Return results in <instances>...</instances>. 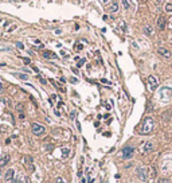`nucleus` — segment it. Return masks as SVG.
<instances>
[{"mask_svg": "<svg viewBox=\"0 0 172 183\" xmlns=\"http://www.w3.org/2000/svg\"><path fill=\"white\" fill-rule=\"evenodd\" d=\"M153 127H155V123H153V119L152 117H147L143 123V127L140 128V133L141 135H148L153 131Z\"/></svg>", "mask_w": 172, "mask_h": 183, "instance_id": "f257e3e1", "label": "nucleus"}, {"mask_svg": "<svg viewBox=\"0 0 172 183\" xmlns=\"http://www.w3.org/2000/svg\"><path fill=\"white\" fill-rule=\"evenodd\" d=\"M148 167H141V168H137V176H139L140 180H143L144 183L149 182V175H148Z\"/></svg>", "mask_w": 172, "mask_h": 183, "instance_id": "f03ea898", "label": "nucleus"}, {"mask_svg": "<svg viewBox=\"0 0 172 183\" xmlns=\"http://www.w3.org/2000/svg\"><path fill=\"white\" fill-rule=\"evenodd\" d=\"M31 131H32V133L35 135V136H42V135L46 132V128L43 127L42 124L32 123V125H31Z\"/></svg>", "mask_w": 172, "mask_h": 183, "instance_id": "7ed1b4c3", "label": "nucleus"}, {"mask_svg": "<svg viewBox=\"0 0 172 183\" xmlns=\"http://www.w3.org/2000/svg\"><path fill=\"white\" fill-rule=\"evenodd\" d=\"M134 154V148L133 147H125L122 148V157L124 159H131Z\"/></svg>", "mask_w": 172, "mask_h": 183, "instance_id": "20e7f679", "label": "nucleus"}, {"mask_svg": "<svg viewBox=\"0 0 172 183\" xmlns=\"http://www.w3.org/2000/svg\"><path fill=\"white\" fill-rule=\"evenodd\" d=\"M147 81H148V86H149L151 90H156V88L159 86V82H157V79H156L155 75H149Z\"/></svg>", "mask_w": 172, "mask_h": 183, "instance_id": "39448f33", "label": "nucleus"}, {"mask_svg": "<svg viewBox=\"0 0 172 183\" xmlns=\"http://www.w3.org/2000/svg\"><path fill=\"white\" fill-rule=\"evenodd\" d=\"M34 159L31 157V156H26L24 157V164H26V167L30 170V171H34V170H35V166H34Z\"/></svg>", "mask_w": 172, "mask_h": 183, "instance_id": "423d86ee", "label": "nucleus"}, {"mask_svg": "<svg viewBox=\"0 0 172 183\" xmlns=\"http://www.w3.org/2000/svg\"><path fill=\"white\" fill-rule=\"evenodd\" d=\"M14 176H15V171H14V168H9V170L6 171V174H4V180H6V182H9V180H12V179H14Z\"/></svg>", "mask_w": 172, "mask_h": 183, "instance_id": "0eeeda50", "label": "nucleus"}, {"mask_svg": "<svg viewBox=\"0 0 172 183\" xmlns=\"http://www.w3.org/2000/svg\"><path fill=\"white\" fill-rule=\"evenodd\" d=\"M108 11L109 12H118V2H116V0L110 2V4L108 6Z\"/></svg>", "mask_w": 172, "mask_h": 183, "instance_id": "6e6552de", "label": "nucleus"}, {"mask_svg": "<svg viewBox=\"0 0 172 183\" xmlns=\"http://www.w3.org/2000/svg\"><path fill=\"white\" fill-rule=\"evenodd\" d=\"M165 23H167L165 16H159V19H157V28L159 30H164L165 28Z\"/></svg>", "mask_w": 172, "mask_h": 183, "instance_id": "1a4fd4ad", "label": "nucleus"}, {"mask_svg": "<svg viewBox=\"0 0 172 183\" xmlns=\"http://www.w3.org/2000/svg\"><path fill=\"white\" fill-rule=\"evenodd\" d=\"M157 53L161 55V57H164V58H169V57H171V51L168 49H165V47H159L157 49Z\"/></svg>", "mask_w": 172, "mask_h": 183, "instance_id": "9d476101", "label": "nucleus"}, {"mask_svg": "<svg viewBox=\"0 0 172 183\" xmlns=\"http://www.w3.org/2000/svg\"><path fill=\"white\" fill-rule=\"evenodd\" d=\"M153 150V145L151 141H147L144 145H143V150H141V154H148V152H151Z\"/></svg>", "mask_w": 172, "mask_h": 183, "instance_id": "9b49d317", "label": "nucleus"}, {"mask_svg": "<svg viewBox=\"0 0 172 183\" xmlns=\"http://www.w3.org/2000/svg\"><path fill=\"white\" fill-rule=\"evenodd\" d=\"M8 162H9V155L8 154L7 155H3L2 157H0V168L6 167V164H8Z\"/></svg>", "mask_w": 172, "mask_h": 183, "instance_id": "f8f14e48", "label": "nucleus"}, {"mask_svg": "<svg viewBox=\"0 0 172 183\" xmlns=\"http://www.w3.org/2000/svg\"><path fill=\"white\" fill-rule=\"evenodd\" d=\"M43 57H44V58H47V59H56V58H58L56 54L53 53V51H43Z\"/></svg>", "mask_w": 172, "mask_h": 183, "instance_id": "ddd939ff", "label": "nucleus"}, {"mask_svg": "<svg viewBox=\"0 0 172 183\" xmlns=\"http://www.w3.org/2000/svg\"><path fill=\"white\" fill-rule=\"evenodd\" d=\"M148 175H149V180H153L156 178V168L155 167H149V170H148Z\"/></svg>", "mask_w": 172, "mask_h": 183, "instance_id": "4468645a", "label": "nucleus"}, {"mask_svg": "<svg viewBox=\"0 0 172 183\" xmlns=\"http://www.w3.org/2000/svg\"><path fill=\"white\" fill-rule=\"evenodd\" d=\"M12 183H28V179L24 176H16L15 179H12Z\"/></svg>", "mask_w": 172, "mask_h": 183, "instance_id": "2eb2a0df", "label": "nucleus"}, {"mask_svg": "<svg viewBox=\"0 0 172 183\" xmlns=\"http://www.w3.org/2000/svg\"><path fill=\"white\" fill-rule=\"evenodd\" d=\"M144 32L147 34V35H152V34H153V28L151 26H145L144 27Z\"/></svg>", "mask_w": 172, "mask_h": 183, "instance_id": "dca6fc26", "label": "nucleus"}, {"mask_svg": "<svg viewBox=\"0 0 172 183\" xmlns=\"http://www.w3.org/2000/svg\"><path fill=\"white\" fill-rule=\"evenodd\" d=\"M69 155H70V150H69L67 147H65V148H62V156L66 159V157H69Z\"/></svg>", "mask_w": 172, "mask_h": 183, "instance_id": "f3484780", "label": "nucleus"}, {"mask_svg": "<svg viewBox=\"0 0 172 183\" xmlns=\"http://www.w3.org/2000/svg\"><path fill=\"white\" fill-rule=\"evenodd\" d=\"M121 3H122V6H124V8H125V9H127V11H129V8H131L129 0H121Z\"/></svg>", "mask_w": 172, "mask_h": 183, "instance_id": "a211bd4d", "label": "nucleus"}, {"mask_svg": "<svg viewBox=\"0 0 172 183\" xmlns=\"http://www.w3.org/2000/svg\"><path fill=\"white\" fill-rule=\"evenodd\" d=\"M15 77H18L20 79H28V75L27 74H22V73H15Z\"/></svg>", "mask_w": 172, "mask_h": 183, "instance_id": "6ab92c4d", "label": "nucleus"}, {"mask_svg": "<svg viewBox=\"0 0 172 183\" xmlns=\"http://www.w3.org/2000/svg\"><path fill=\"white\" fill-rule=\"evenodd\" d=\"M0 101L4 102L7 106H11V101H9V98H7V97H2V98H0Z\"/></svg>", "mask_w": 172, "mask_h": 183, "instance_id": "aec40b11", "label": "nucleus"}, {"mask_svg": "<svg viewBox=\"0 0 172 183\" xmlns=\"http://www.w3.org/2000/svg\"><path fill=\"white\" fill-rule=\"evenodd\" d=\"M16 109H18V112H19V113H23V109H24V105H23L22 102H20V104H18V105H16Z\"/></svg>", "mask_w": 172, "mask_h": 183, "instance_id": "412c9836", "label": "nucleus"}, {"mask_svg": "<svg viewBox=\"0 0 172 183\" xmlns=\"http://www.w3.org/2000/svg\"><path fill=\"white\" fill-rule=\"evenodd\" d=\"M54 183H66V182H65V179H63V178L56 176V178H55V180H54Z\"/></svg>", "mask_w": 172, "mask_h": 183, "instance_id": "4be33fe9", "label": "nucleus"}, {"mask_svg": "<svg viewBox=\"0 0 172 183\" xmlns=\"http://www.w3.org/2000/svg\"><path fill=\"white\" fill-rule=\"evenodd\" d=\"M165 9L168 11V12H172V4H169V3H168V4L165 6Z\"/></svg>", "mask_w": 172, "mask_h": 183, "instance_id": "5701e85b", "label": "nucleus"}, {"mask_svg": "<svg viewBox=\"0 0 172 183\" xmlns=\"http://www.w3.org/2000/svg\"><path fill=\"white\" fill-rule=\"evenodd\" d=\"M16 46H18V49H24V46H23V43H20V42H18V43H16Z\"/></svg>", "mask_w": 172, "mask_h": 183, "instance_id": "b1692460", "label": "nucleus"}, {"mask_svg": "<svg viewBox=\"0 0 172 183\" xmlns=\"http://www.w3.org/2000/svg\"><path fill=\"white\" fill-rule=\"evenodd\" d=\"M85 62H86L85 59H81V61H79V62H78V67H81V66H82V65H84Z\"/></svg>", "mask_w": 172, "mask_h": 183, "instance_id": "393cba45", "label": "nucleus"}, {"mask_svg": "<svg viewBox=\"0 0 172 183\" xmlns=\"http://www.w3.org/2000/svg\"><path fill=\"white\" fill-rule=\"evenodd\" d=\"M77 49H78V50H82V49H84V46H82L81 43H78V44H77Z\"/></svg>", "mask_w": 172, "mask_h": 183, "instance_id": "a878e982", "label": "nucleus"}, {"mask_svg": "<svg viewBox=\"0 0 172 183\" xmlns=\"http://www.w3.org/2000/svg\"><path fill=\"white\" fill-rule=\"evenodd\" d=\"M23 61H24V63H26V65H28V63L31 62V61H30L28 58H24V59H23Z\"/></svg>", "mask_w": 172, "mask_h": 183, "instance_id": "bb28decb", "label": "nucleus"}, {"mask_svg": "<svg viewBox=\"0 0 172 183\" xmlns=\"http://www.w3.org/2000/svg\"><path fill=\"white\" fill-rule=\"evenodd\" d=\"M159 183H167V179H160Z\"/></svg>", "mask_w": 172, "mask_h": 183, "instance_id": "cd10ccee", "label": "nucleus"}, {"mask_svg": "<svg viewBox=\"0 0 172 183\" xmlns=\"http://www.w3.org/2000/svg\"><path fill=\"white\" fill-rule=\"evenodd\" d=\"M39 79H40V82H42V84H46V79H43V78H42V77H40V78H39Z\"/></svg>", "mask_w": 172, "mask_h": 183, "instance_id": "c85d7f7f", "label": "nucleus"}, {"mask_svg": "<svg viewBox=\"0 0 172 183\" xmlns=\"http://www.w3.org/2000/svg\"><path fill=\"white\" fill-rule=\"evenodd\" d=\"M70 117H71V119H74V117H75V112H71V116H70Z\"/></svg>", "mask_w": 172, "mask_h": 183, "instance_id": "c756f323", "label": "nucleus"}, {"mask_svg": "<svg viewBox=\"0 0 172 183\" xmlns=\"http://www.w3.org/2000/svg\"><path fill=\"white\" fill-rule=\"evenodd\" d=\"M155 2H156L157 4H160V3H161V2H163V0H155Z\"/></svg>", "mask_w": 172, "mask_h": 183, "instance_id": "7c9ffc66", "label": "nucleus"}, {"mask_svg": "<svg viewBox=\"0 0 172 183\" xmlns=\"http://www.w3.org/2000/svg\"><path fill=\"white\" fill-rule=\"evenodd\" d=\"M0 92H3V85L0 84Z\"/></svg>", "mask_w": 172, "mask_h": 183, "instance_id": "2f4dec72", "label": "nucleus"}, {"mask_svg": "<svg viewBox=\"0 0 172 183\" xmlns=\"http://www.w3.org/2000/svg\"><path fill=\"white\" fill-rule=\"evenodd\" d=\"M7 2H15V0H7Z\"/></svg>", "mask_w": 172, "mask_h": 183, "instance_id": "473e14b6", "label": "nucleus"}, {"mask_svg": "<svg viewBox=\"0 0 172 183\" xmlns=\"http://www.w3.org/2000/svg\"><path fill=\"white\" fill-rule=\"evenodd\" d=\"M104 2H105V3H106V2H108V0H104Z\"/></svg>", "mask_w": 172, "mask_h": 183, "instance_id": "72a5a7b5", "label": "nucleus"}, {"mask_svg": "<svg viewBox=\"0 0 172 183\" xmlns=\"http://www.w3.org/2000/svg\"><path fill=\"white\" fill-rule=\"evenodd\" d=\"M0 174H2V170H0Z\"/></svg>", "mask_w": 172, "mask_h": 183, "instance_id": "f704fd0d", "label": "nucleus"}, {"mask_svg": "<svg viewBox=\"0 0 172 183\" xmlns=\"http://www.w3.org/2000/svg\"><path fill=\"white\" fill-rule=\"evenodd\" d=\"M143 2H145V0H143Z\"/></svg>", "mask_w": 172, "mask_h": 183, "instance_id": "c9c22d12", "label": "nucleus"}]
</instances>
